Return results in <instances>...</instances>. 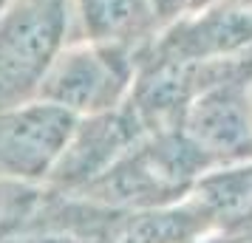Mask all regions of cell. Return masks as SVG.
<instances>
[{
	"label": "cell",
	"mask_w": 252,
	"mask_h": 243,
	"mask_svg": "<svg viewBox=\"0 0 252 243\" xmlns=\"http://www.w3.org/2000/svg\"><path fill=\"white\" fill-rule=\"evenodd\" d=\"M216 164L182 128L148 133L80 192L111 209H153L179 204Z\"/></svg>",
	"instance_id": "obj_1"
},
{
	"label": "cell",
	"mask_w": 252,
	"mask_h": 243,
	"mask_svg": "<svg viewBox=\"0 0 252 243\" xmlns=\"http://www.w3.org/2000/svg\"><path fill=\"white\" fill-rule=\"evenodd\" d=\"M74 40L68 0H17L0 14V110L37 99L60 48Z\"/></svg>",
	"instance_id": "obj_2"
},
{
	"label": "cell",
	"mask_w": 252,
	"mask_h": 243,
	"mask_svg": "<svg viewBox=\"0 0 252 243\" xmlns=\"http://www.w3.org/2000/svg\"><path fill=\"white\" fill-rule=\"evenodd\" d=\"M136 68L139 51L133 48L74 37L48 65L37 99L60 105L77 116L105 113L130 96Z\"/></svg>",
	"instance_id": "obj_3"
},
{
	"label": "cell",
	"mask_w": 252,
	"mask_h": 243,
	"mask_svg": "<svg viewBox=\"0 0 252 243\" xmlns=\"http://www.w3.org/2000/svg\"><path fill=\"white\" fill-rule=\"evenodd\" d=\"M182 130L221 164L252 162V51L229 57L184 110Z\"/></svg>",
	"instance_id": "obj_4"
},
{
	"label": "cell",
	"mask_w": 252,
	"mask_h": 243,
	"mask_svg": "<svg viewBox=\"0 0 252 243\" xmlns=\"http://www.w3.org/2000/svg\"><path fill=\"white\" fill-rule=\"evenodd\" d=\"M80 116L46 99L0 110V178L46 181L63 156Z\"/></svg>",
	"instance_id": "obj_5"
},
{
	"label": "cell",
	"mask_w": 252,
	"mask_h": 243,
	"mask_svg": "<svg viewBox=\"0 0 252 243\" xmlns=\"http://www.w3.org/2000/svg\"><path fill=\"white\" fill-rule=\"evenodd\" d=\"M145 136H148V130L142 125L136 108L130 105V99H125L119 108H111L105 113L80 116L65 150L46 181L63 195L80 192L82 187L99 178L111 164H116Z\"/></svg>",
	"instance_id": "obj_6"
},
{
	"label": "cell",
	"mask_w": 252,
	"mask_h": 243,
	"mask_svg": "<svg viewBox=\"0 0 252 243\" xmlns=\"http://www.w3.org/2000/svg\"><path fill=\"white\" fill-rule=\"evenodd\" d=\"M216 229V220L198 198L153 209H119L102 243H195Z\"/></svg>",
	"instance_id": "obj_7"
},
{
	"label": "cell",
	"mask_w": 252,
	"mask_h": 243,
	"mask_svg": "<svg viewBox=\"0 0 252 243\" xmlns=\"http://www.w3.org/2000/svg\"><path fill=\"white\" fill-rule=\"evenodd\" d=\"M74 14V37L127 46L133 51L156 40V26L161 23L153 0H68Z\"/></svg>",
	"instance_id": "obj_8"
},
{
	"label": "cell",
	"mask_w": 252,
	"mask_h": 243,
	"mask_svg": "<svg viewBox=\"0 0 252 243\" xmlns=\"http://www.w3.org/2000/svg\"><path fill=\"white\" fill-rule=\"evenodd\" d=\"M40 201V189L29 181L0 178V220H12L17 215H26Z\"/></svg>",
	"instance_id": "obj_9"
},
{
	"label": "cell",
	"mask_w": 252,
	"mask_h": 243,
	"mask_svg": "<svg viewBox=\"0 0 252 243\" xmlns=\"http://www.w3.org/2000/svg\"><path fill=\"white\" fill-rule=\"evenodd\" d=\"M250 238L252 235H247V232H210L195 243H247Z\"/></svg>",
	"instance_id": "obj_10"
},
{
	"label": "cell",
	"mask_w": 252,
	"mask_h": 243,
	"mask_svg": "<svg viewBox=\"0 0 252 243\" xmlns=\"http://www.w3.org/2000/svg\"><path fill=\"white\" fill-rule=\"evenodd\" d=\"M14 3H17V0H0V14H6V12L14 6Z\"/></svg>",
	"instance_id": "obj_11"
},
{
	"label": "cell",
	"mask_w": 252,
	"mask_h": 243,
	"mask_svg": "<svg viewBox=\"0 0 252 243\" xmlns=\"http://www.w3.org/2000/svg\"><path fill=\"white\" fill-rule=\"evenodd\" d=\"M247 243H250V241H247Z\"/></svg>",
	"instance_id": "obj_12"
}]
</instances>
